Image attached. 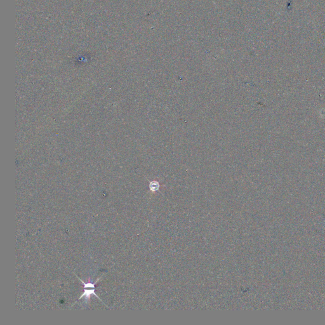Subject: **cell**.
Instances as JSON below:
<instances>
[{
  "label": "cell",
  "instance_id": "cell-1",
  "mask_svg": "<svg viewBox=\"0 0 325 325\" xmlns=\"http://www.w3.org/2000/svg\"><path fill=\"white\" fill-rule=\"evenodd\" d=\"M95 289L94 288H93L92 289H91H91H88V288H85V289H84V293H83V295H82L80 298H79L78 300H80L81 298H83V297H85L86 300H90L91 295H95V297H96L97 298H98L101 301H102V300L99 299V297L98 296H97V295H96V294L95 293Z\"/></svg>",
  "mask_w": 325,
  "mask_h": 325
}]
</instances>
